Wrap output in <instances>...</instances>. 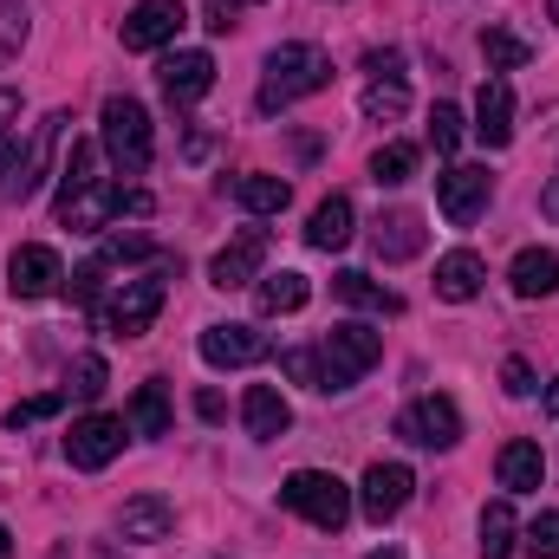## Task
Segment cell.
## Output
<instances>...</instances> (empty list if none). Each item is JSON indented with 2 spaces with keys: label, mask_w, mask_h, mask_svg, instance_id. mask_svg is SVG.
I'll return each instance as SVG.
<instances>
[{
  "label": "cell",
  "mask_w": 559,
  "mask_h": 559,
  "mask_svg": "<svg viewBox=\"0 0 559 559\" xmlns=\"http://www.w3.org/2000/svg\"><path fill=\"white\" fill-rule=\"evenodd\" d=\"M325 85H332V59H325L319 46L293 39V46H274V52H267V79H261V98H254V105L274 118V111L312 98V92H325Z\"/></svg>",
  "instance_id": "cell-1"
},
{
  "label": "cell",
  "mask_w": 559,
  "mask_h": 559,
  "mask_svg": "<svg viewBox=\"0 0 559 559\" xmlns=\"http://www.w3.org/2000/svg\"><path fill=\"white\" fill-rule=\"evenodd\" d=\"M59 131H66V111H46L39 124H26V143L20 138L0 143V195H7V202H26V195L46 182L52 150H59Z\"/></svg>",
  "instance_id": "cell-2"
},
{
  "label": "cell",
  "mask_w": 559,
  "mask_h": 559,
  "mask_svg": "<svg viewBox=\"0 0 559 559\" xmlns=\"http://www.w3.org/2000/svg\"><path fill=\"white\" fill-rule=\"evenodd\" d=\"M378 358H384V338H378L371 325H358V319L332 325V332L319 338V391H352Z\"/></svg>",
  "instance_id": "cell-3"
},
{
  "label": "cell",
  "mask_w": 559,
  "mask_h": 559,
  "mask_svg": "<svg viewBox=\"0 0 559 559\" xmlns=\"http://www.w3.org/2000/svg\"><path fill=\"white\" fill-rule=\"evenodd\" d=\"M98 143H105V156L118 163V176H143L150 156H156L150 111H143L138 98H105V111H98Z\"/></svg>",
  "instance_id": "cell-4"
},
{
  "label": "cell",
  "mask_w": 559,
  "mask_h": 559,
  "mask_svg": "<svg viewBox=\"0 0 559 559\" xmlns=\"http://www.w3.org/2000/svg\"><path fill=\"white\" fill-rule=\"evenodd\" d=\"M280 508H293L299 521L338 534V527L352 521V488H345L338 475H325V468H293V475L280 481Z\"/></svg>",
  "instance_id": "cell-5"
},
{
  "label": "cell",
  "mask_w": 559,
  "mask_h": 559,
  "mask_svg": "<svg viewBox=\"0 0 559 559\" xmlns=\"http://www.w3.org/2000/svg\"><path fill=\"white\" fill-rule=\"evenodd\" d=\"M169 274V267H163ZM163 274H138L124 280L111 299H105V312H98V325L111 332V338H143L150 332V319L163 312Z\"/></svg>",
  "instance_id": "cell-6"
},
{
  "label": "cell",
  "mask_w": 559,
  "mask_h": 559,
  "mask_svg": "<svg viewBox=\"0 0 559 559\" xmlns=\"http://www.w3.org/2000/svg\"><path fill=\"white\" fill-rule=\"evenodd\" d=\"M182 26H189V7H182V0H138V7L124 13L118 39H124V52H156V46H169Z\"/></svg>",
  "instance_id": "cell-7"
},
{
  "label": "cell",
  "mask_w": 559,
  "mask_h": 559,
  "mask_svg": "<svg viewBox=\"0 0 559 559\" xmlns=\"http://www.w3.org/2000/svg\"><path fill=\"white\" fill-rule=\"evenodd\" d=\"M488 195H495V182H488L481 163H449V169L436 176V202H442V215H449L455 228H468V222L488 209Z\"/></svg>",
  "instance_id": "cell-8"
},
{
  "label": "cell",
  "mask_w": 559,
  "mask_h": 559,
  "mask_svg": "<svg viewBox=\"0 0 559 559\" xmlns=\"http://www.w3.org/2000/svg\"><path fill=\"white\" fill-rule=\"evenodd\" d=\"M202 358L215 371H248V365H267L274 358V338L261 325H209L202 332Z\"/></svg>",
  "instance_id": "cell-9"
},
{
  "label": "cell",
  "mask_w": 559,
  "mask_h": 559,
  "mask_svg": "<svg viewBox=\"0 0 559 559\" xmlns=\"http://www.w3.org/2000/svg\"><path fill=\"white\" fill-rule=\"evenodd\" d=\"M397 436L417 442V449H455V442H462V411H455V397H417V404L397 417Z\"/></svg>",
  "instance_id": "cell-10"
},
{
  "label": "cell",
  "mask_w": 559,
  "mask_h": 559,
  "mask_svg": "<svg viewBox=\"0 0 559 559\" xmlns=\"http://www.w3.org/2000/svg\"><path fill=\"white\" fill-rule=\"evenodd\" d=\"M411 488H417V475L404 468V462H371L365 468V488H358V508H365V521H397L404 514V501H411Z\"/></svg>",
  "instance_id": "cell-11"
},
{
  "label": "cell",
  "mask_w": 559,
  "mask_h": 559,
  "mask_svg": "<svg viewBox=\"0 0 559 559\" xmlns=\"http://www.w3.org/2000/svg\"><path fill=\"white\" fill-rule=\"evenodd\" d=\"M118 449H124V417H79L72 423V436H66V462L72 468H105V462H118Z\"/></svg>",
  "instance_id": "cell-12"
},
{
  "label": "cell",
  "mask_w": 559,
  "mask_h": 559,
  "mask_svg": "<svg viewBox=\"0 0 559 559\" xmlns=\"http://www.w3.org/2000/svg\"><path fill=\"white\" fill-rule=\"evenodd\" d=\"M261 261H267V228H241L215 261H209V286H222V293H235V286H254L261 274Z\"/></svg>",
  "instance_id": "cell-13"
},
{
  "label": "cell",
  "mask_w": 559,
  "mask_h": 559,
  "mask_svg": "<svg viewBox=\"0 0 559 559\" xmlns=\"http://www.w3.org/2000/svg\"><path fill=\"white\" fill-rule=\"evenodd\" d=\"M111 215H124V189L118 182H92V189H79V195H59V222L66 228H79V235H98Z\"/></svg>",
  "instance_id": "cell-14"
},
{
  "label": "cell",
  "mask_w": 559,
  "mask_h": 559,
  "mask_svg": "<svg viewBox=\"0 0 559 559\" xmlns=\"http://www.w3.org/2000/svg\"><path fill=\"white\" fill-rule=\"evenodd\" d=\"M59 280H66V261L52 248H20L7 261V293L13 299H46V293H59Z\"/></svg>",
  "instance_id": "cell-15"
},
{
  "label": "cell",
  "mask_w": 559,
  "mask_h": 559,
  "mask_svg": "<svg viewBox=\"0 0 559 559\" xmlns=\"http://www.w3.org/2000/svg\"><path fill=\"white\" fill-rule=\"evenodd\" d=\"M156 79H163V98L182 111V105H195V98L215 85V59H209V52H169V59L156 66Z\"/></svg>",
  "instance_id": "cell-16"
},
{
  "label": "cell",
  "mask_w": 559,
  "mask_h": 559,
  "mask_svg": "<svg viewBox=\"0 0 559 559\" xmlns=\"http://www.w3.org/2000/svg\"><path fill=\"white\" fill-rule=\"evenodd\" d=\"M475 138L488 150L514 143V92H508V79H481V92H475Z\"/></svg>",
  "instance_id": "cell-17"
},
{
  "label": "cell",
  "mask_w": 559,
  "mask_h": 559,
  "mask_svg": "<svg viewBox=\"0 0 559 559\" xmlns=\"http://www.w3.org/2000/svg\"><path fill=\"white\" fill-rule=\"evenodd\" d=\"M241 423H248L254 442H280V436L293 429V404L280 397L274 384H248V397H241Z\"/></svg>",
  "instance_id": "cell-18"
},
{
  "label": "cell",
  "mask_w": 559,
  "mask_h": 559,
  "mask_svg": "<svg viewBox=\"0 0 559 559\" xmlns=\"http://www.w3.org/2000/svg\"><path fill=\"white\" fill-rule=\"evenodd\" d=\"M169 527H176V508H169L163 495H131V501H124V514H118V534H124V540H138V547L169 540Z\"/></svg>",
  "instance_id": "cell-19"
},
{
  "label": "cell",
  "mask_w": 559,
  "mask_h": 559,
  "mask_svg": "<svg viewBox=\"0 0 559 559\" xmlns=\"http://www.w3.org/2000/svg\"><path fill=\"white\" fill-rule=\"evenodd\" d=\"M352 222H358V209H352V195H325V202L312 209V222H306V241H312L319 254H338V248H345V241L358 235Z\"/></svg>",
  "instance_id": "cell-20"
},
{
  "label": "cell",
  "mask_w": 559,
  "mask_h": 559,
  "mask_svg": "<svg viewBox=\"0 0 559 559\" xmlns=\"http://www.w3.org/2000/svg\"><path fill=\"white\" fill-rule=\"evenodd\" d=\"M495 475H501L508 495H540V481H547V455H540V442H508V449L495 455Z\"/></svg>",
  "instance_id": "cell-21"
},
{
  "label": "cell",
  "mask_w": 559,
  "mask_h": 559,
  "mask_svg": "<svg viewBox=\"0 0 559 559\" xmlns=\"http://www.w3.org/2000/svg\"><path fill=\"white\" fill-rule=\"evenodd\" d=\"M371 248H378V261H411V254H423V215L417 209H391V215H378Z\"/></svg>",
  "instance_id": "cell-22"
},
{
  "label": "cell",
  "mask_w": 559,
  "mask_h": 559,
  "mask_svg": "<svg viewBox=\"0 0 559 559\" xmlns=\"http://www.w3.org/2000/svg\"><path fill=\"white\" fill-rule=\"evenodd\" d=\"M508 286H514L521 299H547V293H559V254L554 248H521L514 267H508Z\"/></svg>",
  "instance_id": "cell-23"
},
{
  "label": "cell",
  "mask_w": 559,
  "mask_h": 559,
  "mask_svg": "<svg viewBox=\"0 0 559 559\" xmlns=\"http://www.w3.org/2000/svg\"><path fill=\"white\" fill-rule=\"evenodd\" d=\"M481 280H488V267H481V254H475V248H455V254H442V261H436V293H442L449 306L475 299V293H481Z\"/></svg>",
  "instance_id": "cell-24"
},
{
  "label": "cell",
  "mask_w": 559,
  "mask_h": 559,
  "mask_svg": "<svg viewBox=\"0 0 559 559\" xmlns=\"http://www.w3.org/2000/svg\"><path fill=\"white\" fill-rule=\"evenodd\" d=\"M312 299V280L293 274V267H280V274H261V286H254V306L267 312V319H280V312H299Z\"/></svg>",
  "instance_id": "cell-25"
},
{
  "label": "cell",
  "mask_w": 559,
  "mask_h": 559,
  "mask_svg": "<svg viewBox=\"0 0 559 559\" xmlns=\"http://www.w3.org/2000/svg\"><path fill=\"white\" fill-rule=\"evenodd\" d=\"M235 202H241L248 215H280V209L293 202V182H286V176H267V169H248V176L235 182Z\"/></svg>",
  "instance_id": "cell-26"
},
{
  "label": "cell",
  "mask_w": 559,
  "mask_h": 559,
  "mask_svg": "<svg viewBox=\"0 0 559 559\" xmlns=\"http://www.w3.org/2000/svg\"><path fill=\"white\" fill-rule=\"evenodd\" d=\"M514 547H521L514 508H508V501H488V508H481V559H508Z\"/></svg>",
  "instance_id": "cell-27"
},
{
  "label": "cell",
  "mask_w": 559,
  "mask_h": 559,
  "mask_svg": "<svg viewBox=\"0 0 559 559\" xmlns=\"http://www.w3.org/2000/svg\"><path fill=\"white\" fill-rule=\"evenodd\" d=\"M332 293H338L345 306H358V312H397V306H404L397 293H384L378 280H371V274H358V267H345V274L332 280Z\"/></svg>",
  "instance_id": "cell-28"
},
{
  "label": "cell",
  "mask_w": 559,
  "mask_h": 559,
  "mask_svg": "<svg viewBox=\"0 0 559 559\" xmlns=\"http://www.w3.org/2000/svg\"><path fill=\"white\" fill-rule=\"evenodd\" d=\"M481 59H488V72H514V66L534 59V46H527L521 33H508V26H488V33H481Z\"/></svg>",
  "instance_id": "cell-29"
},
{
  "label": "cell",
  "mask_w": 559,
  "mask_h": 559,
  "mask_svg": "<svg viewBox=\"0 0 559 559\" xmlns=\"http://www.w3.org/2000/svg\"><path fill=\"white\" fill-rule=\"evenodd\" d=\"M417 176V143H384L378 156H371V182L378 189H397V182H411Z\"/></svg>",
  "instance_id": "cell-30"
},
{
  "label": "cell",
  "mask_w": 559,
  "mask_h": 559,
  "mask_svg": "<svg viewBox=\"0 0 559 559\" xmlns=\"http://www.w3.org/2000/svg\"><path fill=\"white\" fill-rule=\"evenodd\" d=\"M131 429H138V436H169V397H163V384H138V397H131Z\"/></svg>",
  "instance_id": "cell-31"
},
{
  "label": "cell",
  "mask_w": 559,
  "mask_h": 559,
  "mask_svg": "<svg viewBox=\"0 0 559 559\" xmlns=\"http://www.w3.org/2000/svg\"><path fill=\"white\" fill-rule=\"evenodd\" d=\"M411 111V92H404V79H378L371 92H365V118L371 124H397Z\"/></svg>",
  "instance_id": "cell-32"
},
{
  "label": "cell",
  "mask_w": 559,
  "mask_h": 559,
  "mask_svg": "<svg viewBox=\"0 0 559 559\" xmlns=\"http://www.w3.org/2000/svg\"><path fill=\"white\" fill-rule=\"evenodd\" d=\"M105 378H111V371H105V358H98V352H85V358H72V384H66V391L92 404V397H105Z\"/></svg>",
  "instance_id": "cell-33"
},
{
  "label": "cell",
  "mask_w": 559,
  "mask_h": 559,
  "mask_svg": "<svg viewBox=\"0 0 559 559\" xmlns=\"http://www.w3.org/2000/svg\"><path fill=\"white\" fill-rule=\"evenodd\" d=\"M429 143H436V156H455L462 150V111L455 105H436L429 111Z\"/></svg>",
  "instance_id": "cell-34"
},
{
  "label": "cell",
  "mask_w": 559,
  "mask_h": 559,
  "mask_svg": "<svg viewBox=\"0 0 559 559\" xmlns=\"http://www.w3.org/2000/svg\"><path fill=\"white\" fill-rule=\"evenodd\" d=\"M66 411V391H39V397H26V404H13L7 411V429H26V423H46Z\"/></svg>",
  "instance_id": "cell-35"
},
{
  "label": "cell",
  "mask_w": 559,
  "mask_h": 559,
  "mask_svg": "<svg viewBox=\"0 0 559 559\" xmlns=\"http://www.w3.org/2000/svg\"><path fill=\"white\" fill-rule=\"evenodd\" d=\"M521 547L534 559H559V514H534V527L521 534Z\"/></svg>",
  "instance_id": "cell-36"
},
{
  "label": "cell",
  "mask_w": 559,
  "mask_h": 559,
  "mask_svg": "<svg viewBox=\"0 0 559 559\" xmlns=\"http://www.w3.org/2000/svg\"><path fill=\"white\" fill-rule=\"evenodd\" d=\"M280 371H286L293 384H306V391H319V352H306V345H299V352H286V358H280Z\"/></svg>",
  "instance_id": "cell-37"
},
{
  "label": "cell",
  "mask_w": 559,
  "mask_h": 559,
  "mask_svg": "<svg viewBox=\"0 0 559 559\" xmlns=\"http://www.w3.org/2000/svg\"><path fill=\"white\" fill-rule=\"evenodd\" d=\"M501 391H508V397H534V365H527V358H508V365H501Z\"/></svg>",
  "instance_id": "cell-38"
},
{
  "label": "cell",
  "mask_w": 559,
  "mask_h": 559,
  "mask_svg": "<svg viewBox=\"0 0 559 559\" xmlns=\"http://www.w3.org/2000/svg\"><path fill=\"white\" fill-rule=\"evenodd\" d=\"M143 254H150L143 235H111V241H105V261H143Z\"/></svg>",
  "instance_id": "cell-39"
},
{
  "label": "cell",
  "mask_w": 559,
  "mask_h": 559,
  "mask_svg": "<svg viewBox=\"0 0 559 559\" xmlns=\"http://www.w3.org/2000/svg\"><path fill=\"white\" fill-rule=\"evenodd\" d=\"M98 286H105V261H85L72 274V299H98Z\"/></svg>",
  "instance_id": "cell-40"
},
{
  "label": "cell",
  "mask_w": 559,
  "mask_h": 559,
  "mask_svg": "<svg viewBox=\"0 0 559 559\" xmlns=\"http://www.w3.org/2000/svg\"><path fill=\"white\" fill-rule=\"evenodd\" d=\"M365 66H371V72H378V79H397V72H404V52H371V59H365Z\"/></svg>",
  "instance_id": "cell-41"
},
{
  "label": "cell",
  "mask_w": 559,
  "mask_h": 559,
  "mask_svg": "<svg viewBox=\"0 0 559 559\" xmlns=\"http://www.w3.org/2000/svg\"><path fill=\"white\" fill-rule=\"evenodd\" d=\"M13 118H20V92H0V138H7Z\"/></svg>",
  "instance_id": "cell-42"
},
{
  "label": "cell",
  "mask_w": 559,
  "mask_h": 559,
  "mask_svg": "<svg viewBox=\"0 0 559 559\" xmlns=\"http://www.w3.org/2000/svg\"><path fill=\"white\" fill-rule=\"evenodd\" d=\"M202 26H209V33H228V26H235V20H228V7H222V0H215V7H209V20H202Z\"/></svg>",
  "instance_id": "cell-43"
},
{
  "label": "cell",
  "mask_w": 559,
  "mask_h": 559,
  "mask_svg": "<svg viewBox=\"0 0 559 559\" xmlns=\"http://www.w3.org/2000/svg\"><path fill=\"white\" fill-rule=\"evenodd\" d=\"M540 215H547V222H559V176L547 182V195H540Z\"/></svg>",
  "instance_id": "cell-44"
},
{
  "label": "cell",
  "mask_w": 559,
  "mask_h": 559,
  "mask_svg": "<svg viewBox=\"0 0 559 559\" xmlns=\"http://www.w3.org/2000/svg\"><path fill=\"white\" fill-rule=\"evenodd\" d=\"M0 559H13V534H7V521H0Z\"/></svg>",
  "instance_id": "cell-45"
},
{
  "label": "cell",
  "mask_w": 559,
  "mask_h": 559,
  "mask_svg": "<svg viewBox=\"0 0 559 559\" xmlns=\"http://www.w3.org/2000/svg\"><path fill=\"white\" fill-rule=\"evenodd\" d=\"M371 559H404V547H378Z\"/></svg>",
  "instance_id": "cell-46"
},
{
  "label": "cell",
  "mask_w": 559,
  "mask_h": 559,
  "mask_svg": "<svg viewBox=\"0 0 559 559\" xmlns=\"http://www.w3.org/2000/svg\"><path fill=\"white\" fill-rule=\"evenodd\" d=\"M547 411H554V417H559V384H554V391H547Z\"/></svg>",
  "instance_id": "cell-47"
},
{
  "label": "cell",
  "mask_w": 559,
  "mask_h": 559,
  "mask_svg": "<svg viewBox=\"0 0 559 559\" xmlns=\"http://www.w3.org/2000/svg\"><path fill=\"white\" fill-rule=\"evenodd\" d=\"M222 7H261V0H222Z\"/></svg>",
  "instance_id": "cell-48"
},
{
  "label": "cell",
  "mask_w": 559,
  "mask_h": 559,
  "mask_svg": "<svg viewBox=\"0 0 559 559\" xmlns=\"http://www.w3.org/2000/svg\"><path fill=\"white\" fill-rule=\"evenodd\" d=\"M547 13H554V20H559V0H547Z\"/></svg>",
  "instance_id": "cell-49"
}]
</instances>
